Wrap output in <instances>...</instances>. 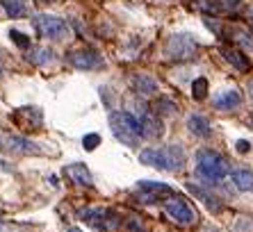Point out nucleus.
Listing matches in <instances>:
<instances>
[{
    "mask_svg": "<svg viewBox=\"0 0 253 232\" xmlns=\"http://www.w3.org/2000/svg\"><path fill=\"white\" fill-rule=\"evenodd\" d=\"M141 132H144V137L146 139H158L160 134H162V121H160L158 116L153 114V112H141Z\"/></svg>",
    "mask_w": 253,
    "mask_h": 232,
    "instance_id": "14",
    "label": "nucleus"
},
{
    "mask_svg": "<svg viewBox=\"0 0 253 232\" xmlns=\"http://www.w3.org/2000/svg\"><path fill=\"white\" fill-rule=\"evenodd\" d=\"M69 62L76 69L80 71H98L105 66V59L103 55H98L96 50H89V48H83V50H71L69 52Z\"/></svg>",
    "mask_w": 253,
    "mask_h": 232,
    "instance_id": "9",
    "label": "nucleus"
},
{
    "mask_svg": "<svg viewBox=\"0 0 253 232\" xmlns=\"http://www.w3.org/2000/svg\"><path fill=\"white\" fill-rule=\"evenodd\" d=\"M0 148L2 151H9L14 155H46V153H57L46 148L43 144H35L30 141L28 137H21V134H0Z\"/></svg>",
    "mask_w": 253,
    "mask_h": 232,
    "instance_id": "4",
    "label": "nucleus"
},
{
    "mask_svg": "<svg viewBox=\"0 0 253 232\" xmlns=\"http://www.w3.org/2000/svg\"><path fill=\"white\" fill-rule=\"evenodd\" d=\"M35 28L42 37L53 39V41H62L71 35V28L64 18L50 16V14H39V16L35 18Z\"/></svg>",
    "mask_w": 253,
    "mask_h": 232,
    "instance_id": "7",
    "label": "nucleus"
},
{
    "mask_svg": "<svg viewBox=\"0 0 253 232\" xmlns=\"http://www.w3.org/2000/svg\"><path fill=\"white\" fill-rule=\"evenodd\" d=\"M0 73H2V64H0Z\"/></svg>",
    "mask_w": 253,
    "mask_h": 232,
    "instance_id": "30",
    "label": "nucleus"
},
{
    "mask_svg": "<svg viewBox=\"0 0 253 232\" xmlns=\"http://www.w3.org/2000/svg\"><path fill=\"white\" fill-rule=\"evenodd\" d=\"M199 52V43L189 35H173L169 37L165 46V55L171 62H185V59H194Z\"/></svg>",
    "mask_w": 253,
    "mask_h": 232,
    "instance_id": "5",
    "label": "nucleus"
},
{
    "mask_svg": "<svg viewBox=\"0 0 253 232\" xmlns=\"http://www.w3.org/2000/svg\"><path fill=\"white\" fill-rule=\"evenodd\" d=\"M196 173L208 182H221L228 175V162L219 153L210 148H201L196 153Z\"/></svg>",
    "mask_w": 253,
    "mask_h": 232,
    "instance_id": "3",
    "label": "nucleus"
},
{
    "mask_svg": "<svg viewBox=\"0 0 253 232\" xmlns=\"http://www.w3.org/2000/svg\"><path fill=\"white\" fill-rule=\"evenodd\" d=\"M187 189L194 193L196 198H201V200H203V205H206L210 212H221V207H224V205H221V200H219L214 193H210L208 189H203V187H196V185H187Z\"/></svg>",
    "mask_w": 253,
    "mask_h": 232,
    "instance_id": "18",
    "label": "nucleus"
},
{
    "mask_svg": "<svg viewBox=\"0 0 253 232\" xmlns=\"http://www.w3.org/2000/svg\"><path fill=\"white\" fill-rule=\"evenodd\" d=\"M187 128H189V132L194 134V137H210L212 134V128H210V121H208L203 114H192L187 118Z\"/></svg>",
    "mask_w": 253,
    "mask_h": 232,
    "instance_id": "17",
    "label": "nucleus"
},
{
    "mask_svg": "<svg viewBox=\"0 0 253 232\" xmlns=\"http://www.w3.org/2000/svg\"><path fill=\"white\" fill-rule=\"evenodd\" d=\"M251 123H253V116H251Z\"/></svg>",
    "mask_w": 253,
    "mask_h": 232,
    "instance_id": "31",
    "label": "nucleus"
},
{
    "mask_svg": "<svg viewBox=\"0 0 253 232\" xmlns=\"http://www.w3.org/2000/svg\"><path fill=\"white\" fill-rule=\"evenodd\" d=\"M165 212L169 214L171 221H176L178 226H194L196 223V212L185 198L171 196L165 203Z\"/></svg>",
    "mask_w": 253,
    "mask_h": 232,
    "instance_id": "8",
    "label": "nucleus"
},
{
    "mask_svg": "<svg viewBox=\"0 0 253 232\" xmlns=\"http://www.w3.org/2000/svg\"><path fill=\"white\" fill-rule=\"evenodd\" d=\"M98 144H100V137H98V134H94V132H91V134H84V137H83L84 151H94Z\"/></svg>",
    "mask_w": 253,
    "mask_h": 232,
    "instance_id": "23",
    "label": "nucleus"
},
{
    "mask_svg": "<svg viewBox=\"0 0 253 232\" xmlns=\"http://www.w3.org/2000/svg\"><path fill=\"white\" fill-rule=\"evenodd\" d=\"M28 62H32L35 66H48L55 62V52L50 48H30Z\"/></svg>",
    "mask_w": 253,
    "mask_h": 232,
    "instance_id": "19",
    "label": "nucleus"
},
{
    "mask_svg": "<svg viewBox=\"0 0 253 232\" xmlns=\"http://www.w3.org/2000/svg\"><path fill=\"white\" fill-rule=\"evenodd\" d=\"M110 128H112V134L117 137V141H121L128 148L139 146V141L144 139L141 121L130 112H112L110 114Z\"/></svg>",
    "mask_w": 253,
    "mask_h": 232,
    "instance_id": "2",
    "label": "nucleus"
},
{
    "mask_svg": "<svg viewBox=\"0 0 253 232\" xmlns=\"http://www.w3.org/2000/svg\"><path fill=\"white\" fill-rule=\"evenodd\" d=\"M233 185L240 192H253V173L247 171V168H240V171H233Z\"/></svg>",
    "mask_w": 253,
    "mask_h": 232,
    "instance_id": "20",
    "label": "nucleus"
},
{
    "mask_svg": "<svg viewBox=\"0 0 253 232\" xmlns=\"http://www.w3.org/2000/svg\"><path fill=\"white\" fill-rule=\"evenodd\" d=\"M240 103H242V93L235 91V89H226V91L217 93V96L212 98V105L221 112L235 110V107H240Z\"/></svg>",
    "mask_w": 253,
    "mask_h": 232,
    "instance_id": "13",
    "label": "nucleus"
},
{
    "mask_svg": "<svg viewBox=\"0 0 253 232\" xmlns=\"http://www.w3.org/2000/svg\"><path fill=\"white\" fill-rule=\"evenodd\" d=\"M66 232H80V230H78V228H69V230H66Z\"/></svg>",
    "mask_w": 253,
    "mask_h": 232,
    "instance_id": "27",
    "label": "nucleus"
},
{
    "mask_svg": "<svg viewBox=\"0 0 253 232\" xmlns=\"http://www.w3.org/2000/svg\"><path fill=\"white\" fill-rule=\"evenodd\" d=\"M249 91H251V96H253V82H251V84H249Z\"/></svg>",
    "mask_w": 253,
    "mask_h": 232,
    "instance_id": "29",
    "label": "nucleus"
},
{
    "mask_svg": "<svg viewBox=\"0 0 253 232\" xmlns=\"http://www.w3.org/2000/svg\"><path fill=\"white\" fill-rule=\"evenodd\" d=\"M64 173H66V178L78 187L94 185V178H91V173H89V168L84 166V164H69V166L64 168Z\"/></svg>",
    "mask_w": 253,
    "mask_h": 232,
    "instance_id": "12",
    "label": "nucleus"
},
{
    "mask_svg": "<svg viewBox=\"0 0 253 232\" xmlns=\"http://www.w3.org/2000/svg\"><path fill=\"white\" fill-rule=\"evenodd\" d=\"M192 96L196 100H203L208 96V80L206 77H196L194 84H192Z\"/></svg>",
    "mask_w": 253,
    "mask_h": 232,
    "instance_id": "22",
    "label": "nucleus"
},
{
    "mask_svg": "<svg viewBox=\"0 0 253 232\" xmlns=\"http://www.w3.org/2000/svg\"><path fill=\"white\" fill-rule=\"evenodd\" d=\"M158 110L162 112V114H173V112H176V103H171V100H167V98H160Z\"/></svg>",
    "mask_w": 253,
    "mask_h": 232,
    "instance_id": "25",
    "label": "nucleus"
},
{
    "mask_svg": "<svg viewBox=\"0 0 253 232\" xmlns=\"http://www.w3.org/2000/svg\"><path fill=\"white\" fill-rule=\"evenodd\" d=\"M9 37H12V41L16 43L18 48H30V39L25 35H21L18 30H12V32H9Z\"/></svg>",
    "mask_w": 253,
    "mask_h": 232,
    "instance_id": "24",
    "label": "nucleus"
},
{
    "mask_svg": "<svg viewBox=\"0 0 253 232\" xmlns=\"http://www.w3.org/2000/svg\"><path fill=\"white\" fill-rule=\"evenodd\" d=\"M37 2H55V0H37Z\"/></svg>",
    "mask_w": 253,
    "mask_h": 232,
    "instance_id": "28",
    "label": "nucleus"
},
{
    "mask_svg": "<svg viewBox=\"0 0 253 232\" xmlns=\"http://www.w3.org/2000/svg\"><path fill=\"white\" fill-rule=\"evenodd\" d=\"M78 216L83 221H87V223H91L96 230H105V232L117 230L119 223H121V216L110 207H87V209H80Z\"/></svg>",
    "mask_w": 253,
    "mask_h": 232,
    "instance_id": "6",
    "label": "nucleus"
},
{
    "mask_svg": "<svg viewBox=\"0 0 253 232\" xmlns=\"http://www.w3.org/2000/svg\"><path fill=\"white\" fill-rule=\"evenodd\" d=\"M137 192H139V196L144 198V203H155V198L169 196L171 187L162 185V182H153V180H141L139 185H137Z\"/></svg>",
    "mask_w": 253,
    "mask_h": 232,
    "instance_id": "10",
    "label": "nucleus"
},
{
    "mask_svg": "<svg viewBox=\"0 0 253 232\" xmlns=\"http://www.w3.org/2000/svg\"><path fill=\"white\" fill-rule=\"evenodd\" d=\"M221 55H224V59L230 66H235V69L242 71V73H247V71L251 69V62H249V57L242 50H235V48H221Z\"/></svg>",
    "mask_w": 253,
    "mask_h": 232,
    "instance_id": "16",
    "label": "nucleus"
},
{
    "mask_svg": "<svg viewBox=\"0 0 253 232\" xmlns=\"http://www.w3.org/2000/svg\"><path fill=\"white\" fill-rule=\"evenodd\" d=\"M139 162L146 166L160 168V171H169L176 173L185 166V151L183 146L171 144V146H162V148H144L139 153Z\"/></svg>",
    "mask_w": 253,
    "mask_h": 232,
    "instance_id": "1",
    "label": "nucleus"
},
{
    "mask_svg": "<svg viewBox=\"0 0 253 232\" xmlns=\"http://www.w3.org/2000/svg\"><path fill=\"white\" fill-rule=\"evenodd\" d=\"M249 148H251V144H249V141H244V139L237 141V151H240V153H247Z\"/></svg>",
    "mask_w": 253,
    "mask_h": 232,
    "instance_id": "26",
    "label": "nucleus"
},
{
    "mask_svg": "<svg viewBox=\"0 0 253 232\" xmlns=\"http://www.w3.org/2000/svg\"><path fill=\"white\" fill-rule=\"evenodd\" d=\"M14 121L21 125V128H30V130H39L43 123V116L37 107H21L14 114Z\"/></svg>",
    "mask_w": 253,
    "mask_h": 232,
    "instance_id": "11",
    "label": "nucleus"
},
{
    "mask_svg": "<svg viewBox=\"0 0 253 232\" xmlns=\"http://www.w3.org/2000/svg\"><path fill=\"white\" fill-rule=\"evenodd\" d=\"M0 5L5 7L7 16L21 18L25 14V0H0Z\"/></svg>",
    "mask_w": 253,
    "mask_h": 232,
    "instance_id": "21",
    "label": "nucleus"
},
{
    "mask_svg": "<svg viewBox=\"0 0 253 232\" xmlns=\"http://www.w3.org/2000/svg\"><path fill=\"white\" fill-rule=\"evenodd\" d=\"M132 87H135L137 93H141V96H155L160 89L158 80H155L153 76H148V73H139V76L132 77Z\"/></svg>",
    "mask_w": 253,
    "mask_h": 232,
    "instance_id": "15",
    "label": "nucleus"
}]
</instances>
